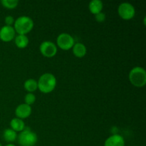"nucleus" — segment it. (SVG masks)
<instances>
[{"instance_id":"f257e3e1","label":"nucleus","mask_w":146,"mask_h":146,"mask_svg":"<svg viewBox=\"0 0 146 146\" xmlns=\"http://www.w3.org/2000/svg\"><path fill=\"white\" fill-rule=\"evenodd\" d=\"M38 89L44 94H49L52 92L56 86V78L50 73L42 74L38 78Z\"/></svg>"},{"instance_id":"f03ea898","label":"nucleus","mask_w":146,"mask_h":146,"mask_svg":"<svg viewBox=\"0 0 146 146\" xmlns=\"http://www.w3.org/2000/svg\"><path fill=\"white\" fill-rule=\"evenodd\" d=\"M34 21L27 16H21L14 21V29L18 35H26L32 30Z\"/></svg>"},{"instance_id":"7ed1b4c3","label":"nucleus","mask_w":146,"mask_h":146,"mask_svg":"<svg viewBox=\"0 0 146 146\" xmlns=\"http://www.w3.org/2000/svg\"><path fill=\"white\" fill-rule=\"evenodd\" d=\"M129 81L135 87L142 88L146 84V71L143 67L135 66L131 70L128 75Z\"/></svg>"},{"instance_id":"20e7f679","label":"nucleus","mask_w":146,"mask_h":146,"mask_svg":"<svg viewBox=\"0 0 146 146\" xmlns=\"http://www.w3.org/2000/svg\"><path fill=\"white\" fill-rule=\"evenodd\" d=\"M18 143L21 146H34L38 141L37 135L29 128H25L17 135Z\"/></svg>"},{"instance_id":"39448f33","label":"nucleus","mask_w":146,"mask_h":146,"mask_svg":"<svg viewBox=\"0 0 146 146\" xmlns=\"http://www.w3.org/2000/svg\"><path fill=\"white\" fill-rule=\"evenodd\" d=\"M118 13L120 17L123 19L130 20L135 16V7L128 2H123L118 6Z\"/></svg>"},{"instance_id":"423d86ee","label":"nucleus","mask_w":146,"mask_h":146,"mask_svg":"<svg viewBox=\"0 0 146 146\" xmlns=\"http://www.w3.org/2000/svg\"><path fill=\"white\" fill-rule=\"evenodd\" d=\"M57 46L62 50H69L74 46L75 41L74 37L67 33H61L56 38Z\"/></svg>"},{"instance_id":"0eeeda50","label":"nucleus","mask_w":146,"mask_h":146,"mask_svg":"<svg viewBox=\"0 0 146 146\" xmlns=\"http://www.w3.org/2000/svg\"><path fill=\"white\" fill-rule=\"evenodd\" d=\"M41 54L46 58H52L56 54L57 46L55 44L50 41H45L39 46Z\"/></svg>"},{"instance_id":"6e6552de","label":"nucleus","mask_w":146,"mask_h":146,"mask_svg":"<svg viewBox=\"0 0 146 146\" xmlns=\"http://www.w3.org/2000/svg\"><path fill=\"white\" fill-rule=\"evenodd\" d=\"M15 30L11 26H3L0 29V39L4 42H9L15 38Z\"/></svg>"},{"instance_id":"1a4fd4ad","label":"nucleus","mask_w":146,"mask_h":146,"mask_svg":"<svg viewBox=\"0 0 146 146\" xmlns=\"http://www.w3.org/2000/svg\"><path fill=\"white\" fill-rule=\"evenodd\" d=\"M31 112H32L31 107L26 104H20L15 109V114L17 115V118L21 120L29 117Z\"/></svg>"},{"instance_id":"9d476101","label":"nucleus","mask_w":146,"mask_h":146,"mask_svg":"<svg viewBox=\"0 0 146 146\" xmlns=\"http://www.w3.org/2000/svg\"><path fill=\"white\" fill-rule=\"evenodd\" d=\"M104 146H125V140L122 135L114 134L106 140Z\"/></svg>"},{"instance_id":"9b49d317","label":"nucleus","mask_w":146,"mask_h":146,"mask_svg":"<svg viewBox=\"0 0 146 146\" xmlns=\"http://www.w3.org/2000/svg\"><path fill=\"white\" fill-rule=\"evenodd\" d=\"M73 54L76 57L78 58H83L86 54L87 49L86 46L82 43H76L74 46L72 47Z\"/></svg>"},{"instance_id":"f8f14e48","label":"nucleus","mask_w":146,"mask_h":146,"mask_svg":"<svg viewBox=\"0 0 146 146\" xmlns=\"http://www.w3.org/2000/svg\"><path fill=\"white\" fill-rule=\"evenodd\" d=\"M10 126H11V129H12L15 132H21L26 128L25 123L23 120L18 118H14L11 120Z\"/></svg>"},{"instance_id":"ddd939ff","label":"nucleus","mask_w":146,"mask_h":146,"mask_svg":"<svg viewBox=\"0 0 146 146\" xmlns=\"http://www.w3.org/2000/svg\"><path fill=\"white\" fill-rule=\"evenodd\" d=\"M103 7H104V4H103L102 1L100 0H92L90 1L89 4H88L89 11L94 15L101 12Z\"/></svg>"},{"instance_id":"4468645a","label":"nucleus","mask_w":146,"mask_h":146,"mask_svg":"<svg viewBox=\"0 0 146 146\" xmlns=\"http://www.w3.org/2000/svg\"><path fill=\"white\" fill-rule=\"evenodd\" d=\"M3 138L8 143H12L15 141L17 138V132L13 131L11 128H7L3 132Z\"/></svg>"},{"instance_id":"2eb2a0df","label":"nucleus","mask_w":146,"mask_h":146,"mask_svg":"<svg viewBox=\"0 0 146 146\" xmlns=\"http://www.w3.org/2000/svg\"><path fill=\"white\" fill-rule=\"evenodd\" d=\"M14 38L16 46L19 48H26L29 42V38L26 35H17Z\"/></svg>"},{"instance_id":"dca6fc26","label":"nucleus","mask_w":146,"mask_h":146,"mask_svg":"<svg viewBox=\"0 0 146 146\" xmlns=\"http://www.w3.org/2000/svg\"><path fill=\"white\" fill-rule=\"evenodd\" d=\"M24 89L29 93H33L38 89V83L35 79L29 78L24 82Z\"/></svg>"},{"instance_id":"f3484780","label":"nucleus","mask_w":146,"mask_h":146,"mask_svg":"<svg viewBox=\"0 0 146 146\" xmlns=\"http://www.w3.org/2000/svg\"><path fill=\"white\" fill-rule=\"evenodd\" d=\"M1 5L9 9H13L18 6V0H1Z\"/></svg>"},{"instance_id":"a211bd4d","label":"nucleus","mask_w":146,"mask_h":146,"mask_svg":"<svg viewBox=\"0 0 146 146\" xmlns=\"http://www.w3.org/2000/svg\"><path fill=\"white\" fill-rule=\"evenodd\" d=\"M35 101L36 96L33 93H28L27 94H26L25 97H24V104L31 106L35 103Z\"/></svg>"},{"instance_id":"6ab92c4d","label":"nucleus","mask_w":146,"mask_h":146,"mask_svg":"<svg viewBox=\"0 0 146 146\" xmlns=\"http://www.w3.org/2000/svg\"><path fill=\"white\" fill-rule=\"evenodd\" d=\"M95 19L97 22L102 23L106 20V14L103 12H100L95 15Z\"/></svg>"},{"instance_id":"aec40b11","label":"nucleus","mask_w":146,"mask_h":146,"mask_svg":"<svg viewBox=\"0 0 146 146\" xmlns=\"http://www.w3.org/2000/svg\"><path fill=\"white\" fill-rule=\"evenodd\" d=\"M14 17H12V16H7V17H5V19H4V22H5L6 25L7 26H11L12 24H14Z\"/></svg>"},{"instance_id":"412c9836","label":"nucleus","mask_w":146,"mask_h":146,"mask_svg":"<svg viewBox=\"0 0 146 146\" xmlns=\"http://www.w3.org/2000/svg\"><path fill=\"white\" fill-rule=\"evenodd\" d=\"M5 146H16V145L13 143H9V144H7V145H6Z\"/></svg>"},{"instance_id":"4be33fe9","label":"nucleus","mask_w":146,"mask_h":146,"mask_svg":"<svg viewBox=\"0 0 146 146\" xmlns=\"http://www.w3.org/2000/svg\"><path fill=\"white\" fill-rule=\"evenodd\" d=\"M0 146H2V145H1V143H0Z\"/></svg>"}]
</instances>
